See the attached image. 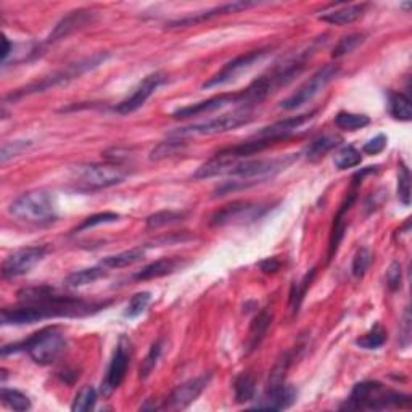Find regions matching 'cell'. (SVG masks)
Wrapping results in <instances>:
<instances>
[{"label": "cell", "instance_id": "cell-33", "mask_svg": "<svg viewBox=\"0 0 412 412\" xmlns=\"http://www.w3.org/2000/svg\"><path fill=\"white\" fill-rule=\"evenodd\" d=\"M363 161V156H361V151L353 147V145H346V147L340 149L337 151V155L333 158V164L335 168L343 171V169H350L358 166Z\"/></svg>", "mask_w": 412, "mask_h": 412}, {"label": "cell", "instance_id": "cell-46", "mask_svg": "<svg viewBox=\"0 0 412 412\" xmlns=\"http://www.w3.org/2000/svg\"><path fill=\"white\" fill-rule=\"evenodd\" d=\"M386 142H388V139H386V136L378 134L377 137H373V139H371L369 142L364 144L363 151H364L366 155H378V154H382V151L385 150Z\"/></svg>", "mask_w": 412, "mask_h": 412}, {"label": "cell", "instance_id": "cell-32", "mask_svg": "<svg viewBox=\"0 0 412 412\" xmlns=\"http://www.w3.org/2000/svg\"><path fill=\"white\" fill-rule=\"evenodd\" d=\"M335 124H337V128H340V129L354 132L358 129L366 128V126H369L371 119H369V116L358 115V113L340 111L338 115L335 116Z\"/></svg>", "mask_w": 412, "mask_h": 412}, {"label": "cell", "instance_id": "cell-2", "mask_svg": "<svg viewBox=\"0 0 412 412\" xmlns=\"http://www.w3.org/2000/svg\"><path fill=\"white\" fill-rule=\"evenodd\" d=\"M391 408H411V396L388 390L376 380H364L353 386V391L341 409L348 411H382Z\"/></svg>", "mask_w": 412, "mask_h": 412}, {"label": "cell", "instance_id": "cell-5", "mask_svg": "<svg viewBox=\"0 0 412 412\" xmlns=\"http://www.w3.org/2000/svg\"><path fill=\"white\" fill-rule=\"evenodd\" d=\"M109 56L110 55L106 54V52H99V54H95L92 56H87V59H84V60H79L78 63H71V65H68L66 68L60 69V71H56L54 74L47 76V78H44L39 82H33V84H29L26 87L16 89L15 92H11L9 95L7 100H18V99L24 97V95L44 92V91H47V89H50V87L68 84V82H71L74 79L81 78L82 74L92 71V69L99 68L100 65H104Z\"/></svg>", "mask_w": 412, "mask_h": 412}, {"label": "cell", "instance_id": "cell-21", "mask_svg": "<svg viewBox=\"0 0 412 412\" xmlns=\"http://www.w3.org/2000/svg\"><path fill=\"white\" fill-rule=\"evenodd\" d=\"M47 319L46 313L41 308L33 304H24L18 308H5L2 311V324L4 326H28Z\"/></svg>", "mask_w": 412, "mask_h": 412}, {"label": "cell", "instance_id": "cell-34", "mask_svg": "<svg viewBox=\"0 0 412 412\" xmlns=\"http://www.w3.org/2000/svg\"><path fill=\"white\" fill-rule=\"evenodd\" d=\"M385 341L386 331L380 324H376L369 332L356 340V345L363 348V350H378V348L385 345Z\"/></svg>", "mask_w": 412, "mask_h": 412}, {"label": "cell", "instance_id": "cell-47", "mask_svg": "<svg viewBox=\"0 0 412 412\" xmlns=\"http://www.w3.org/2000/svg\"><path fill=\"white\" fill-rule=\"evenodd\" d=\"M189 238H192V236H187L186 232H181V233H169V237L168 236H163L160 238H156L154 240V245H150V246H163V245H171V243H176V242H186V240Z\"/></svg>", "mask_w": 412, "mask_h": 412}, {"label": "cell", "instance_id": "cell-30", "mask_svg": "<svg viewBox=\"0 0 412 412\" xmlns=\"http://www.w3.org/2000/svg\"><path fill=\"white\" fill-rule=\"evenodd\" d=\"M390 115L398 121H411L412 109L411 100L403 92H395L390 95Z\"/></svg>", "mask_w": 412, "mask_h": 412}, {"label": "cell", "instance_id": "cell-40", "mask_svg": "<svg viewBox=\"0 0 412 412\" xmlns=\"http://www.w3.org/2000/svg\"><path fill=\"white\" fill-rule=\"evenodd\" d=\"M398 199L404 206L411 205V173L403 161L399 164L398 174Z\"/></svg>", "mask_w": 412, "mask_h": 412}, {"label": "cell", "instance_id": "cell-44", "mask_svg": "<svg viewBox=\"0 0 412 412\" xmlns=\"http://www.w3.org/2000/svg\"><path fill=\"white\" fill-rule=\"evenodd\" d=\"M371 263H372L371 250L366 248V246H363V248H359L356 255H354V259H353V266H351L353 276L356 277V278L363 277L366 274V271L369 269Z\"/></svg>", "mask_w": 412, "mask_h": 412}, {"label": "cell", "instance_id": "cell-45", "mask_svg": "<svg viewBox=\"0 0 412 412\" xmlns=\"http://www.w3.org/2000/svg\"><path fill=\"white\" fill-rule=\"evenodd\" d=\"M401 282H403V271H401V264L398 261L391 263V266L386 271V285L391 291H396L401 288Z\"/></svg>", "mask_w": 412, "mask_h": 412}, {"label": "cell", "instance_id": "cell-17", "mask_svg": "<svg viewBox=\"0 0 412 412\" xmlns=\"http://www.w3.org/2000/svg\"><path fill=\"white\" fill-rule=\"evenodd\" d=\"M255 5H258V4L256 2H243V0H240V2L224 4V5H219V7H214L211 10L200 11V14L186 16V18H182V20L171 21L168 24V28L192 26V24H199V23H203V21H208V20H211V18H216V16H221V15L237 14V11H240V10H246V9H250V7H255Z\"/></svg>", "mask_w": 412, "mask_h": 412}, {"label": "cell", "instance_id": "cell-19", "mask_svg": "<svg viewBox=\"0 0 412 412\" xmlns=\"http://www.w3.org/2000/svg\"><path fill=\"white\" fill-rule=\"evenodd\" d=\"M314 115H316V111L306 113V115L282 119V121H277L274 124L266 126V128L259 129L256 132V137L258 139H272V141L281 142L282 139H287L290 134H293V132L300 129L301 126H304L308 121H311Z\"/></svg>", "mask_w": 412, "mask_h": 412}, {"label": "cell", "instance_id": "cell-43", "mask_svg": "<svg viewBox=\"0 0 412 412\" xmlns=\"http://www.w3.org/2000/svg\"><path fill=\"white\" fill-rule=\"evenodd\" d=\"M363 42H364V34L354 33V34L346 36L343 37V39H340L337 47L333 49L332 56L333 59H340V56H343L346 54H351L353 50H356Z\"/></svg>", "mask_w": 412, "mask_h": 412}, {"label": "cell", "instance_id": "cell-10", "mask_svg": "<svg viewBox=\"0 0 412 412\" xmlns=\"http://www.w3.org/2000/svg\"><path fill=\"white\" fill-rule=\"evenodd\" d=\"M268 211V208L261 205H255L250 201H233L231 205H226L218 210L211 216V226H229V224H245L256 221Z\"/></svg>", "mask_w": 412, "mask_h": 412}, {"label": "cell", "instance_id": "cell-3", "mask_svg": "<svg viewBox=\"0 0 412 412\" xmlns=\"http://www.w3.org/2000/svg\"><path fill=\"white\" fill-rule=\"evenodd\" d=\"M66 346L65 333L60 327L50 326L44 327L39 332L31 335L21 343H15L2 348V354L7 356L10 353H26L28 356L39 366H49L59 359Z\"/></svg>", "mask_w": 412, "mask_h": 412}, {"label": "cell", "instance_id": "cell-22", "mask_svg": "<svg viewBox=\"0 0 412 412\" xmlns=\"http://www.w3.org/2000/svg\"><path fill=\"white\" fill-rule=\"evenodd\" d=\"M356 200V192H350V195L346 196L343 205L337 213V216L333 218V226H332V233H331V242H328V261L335 256L337 253L340 242L343 240L345 231H346V213L350 211L351 205Z\"/></svg>", "mask_w": 412, "mask_h": 412}, {"label": "cell", "instance_id": "cell-16", "mask_svg": "<svg viewBox=\"0 0 412 412\" xmlns=\"http://www.w3.org/2000/svg\"><path fill=\"white\" fill-rule=\"evenodd\" d=\"M296 390L293 385L288 383H276L269 385L268 391L259 403L253 406V409H264V411H282L290 408L296 401Z\"/></svg>", "mask_w": 412, "mask_h": 412}, {"label": "cell", "instance_id": "cell-9", "mask_svg": "<svg viewBox=\"0 0 412 412\" xmlns=\"http://www.w3.org/2000/svg\"><path fill=\"white\" fill-rule=\"evenodd\" d=\"M266 55H268V50H253V52L236 56V59L231 60L229 63H226L221 71L213 74L210 79L203 82L201 87L213 89V87L229 84V82L236 81L240 74L248 71V69L255 66L256 63L261 61Z\"/></svg>", "mask_w": 412, "mask_h": 412}, {"label": "cell", "instance_id": "cell-37", "mask_svg": "<svg viewBox=\"0 0 412 412\" xmlns=\"http://www.w3.org/2000/svg\"><path fill=\"white\" fill-rule=\"evenodd\" d=\"M163 340H156L154 345H151L150 348V351L147 356H145V359L142 361V364H141V369H139V377H141L142 380L145 378H149L150 377V373L154 372V369L156 367L158 364V361H160L161 358V353H163Z\"/></svg>", "mask_w": 412, "mask_h": 412}, {"label": "cell", "instance_id": "cell-24", "mask_svg": "<svg viewBox=\"0 0 412 412\" xmlns=\"http://www.w3.org/2000/svg\"><path fill=\"white\" fill-rule=\"evenodd\" d=\"M181 266L179 258H161L156 259V261L150 263L149 266H145L139 272L134 274V278L139 282L145 281H154V278H160L168 274H173V272Z\"/></svg>", "mask_w": 412, "mask_h": 412}, {"label": "cell", "instance_id": "cell-29", "mask_svg": "<svg viewBox=\"0 0 412 412\" xmlns=\"http://www.w3.org/2000/svg\"><path fill=\"white\" fill-rule=\"evenodd\" d=\"M233 393H236V401L238 404L248 403L255 398L256 393V380L251 373H240L233 383Z\"/></svg>", "mask_w": 412, "mask_h": 412}, {"label": "cell", "instance_id": "cell-41", "mask_svg": "<svg viewBox=\"0 0 412 412\" xmlns=\"http://www.w3.org/2000/svg\"><path fill=\"white\" fill-rule=\"evenodd\" d=\"M118 219H119V214H116V213H111V211L97 213V214H94V216H89L87 219L82 221V223L78 227H76L74 232H82V231L92 229V227H97V226H101V224L116 223Z\"/></svg>", "mask_w": 412, "mask_h": 412}, {"label": "cell", "instance_id": "cell-38", "mask_svg": "<svg viewBox=\"0 0 412 412\" xmlns=\"http://www.w3.org/2000/svg\"><path fill=\"white\" fill-rule=\"evenodd\" d=\"M314 276H316V269H311V272H308V274L303 277V281L300 283H295L293 287H291V291H290V309L293 313H296L298 308L301 306L303 298H304V295H306V291L309 288V285H311Z\"/></svg>", "mask_w": 412, "mask_h": 412}, {"label": "cell", "instance_id": "cell-11", "mask_svg": "<svg viewBox=\"0 0 412 412\" xmlns=\"http://www.w3.org/2000/svg\"><path fill=\"white\" fill-rule=\"evenodd\" d=\"M46 246H24V248L14 251L2 264L4 278L26 276L46 258Z\"/></svg>", "mask_w": 412, "mask_h": 412}, {"label": "cell", "instance_id": "cell-48", "mask_svg": "<svg viewBox=\"0 0 412 412\" xmlns=\"http://www.w3.org/2000/svg\"><path fill=\"white\" fill-rule=\"evenodd\" d=\"M259 268H261V271L266 272V274H274V272L281 269V261H278L277 258H269L259 264Z\"/></svg>", "mask_w": 412, "mask_h": 412}, {"label": "cell", "instance_id": "cell-35", "mask_svg": "<svg viewBox=\"0 0 412 412\" xmlns=\"http://www.w3.org/2000/svg\"><path fill=\"white\" fill-rule=\"evenodd\" d=\"M0 395H2V403L10 409L18 411V412L31 409V399L20 390L2 388V393H0Z\"/></svg>", "mask_w": 412, "mask_h": 412}, {"label": "cell", "instance_id": "cell-14", "mask_svg": "<svg viewBox=\"0 0 412 412\" xmlns=\"http://www.w3.org/2000/svg\"><path fill=\"white\" fill-rule=\"evenodd\" d=\"M129 363H131V348L123 338L116 346L115 353H113L109 371H106V376L104 378V382H101V393H104L105 396H110L111 393L123 383L126 373H128L129 369Z\"/></svg>", "mask_w": 412, "mask_h": 412}, {"label": "cell", "instance_id": "cell-42", "mask_svg": "<svg viewBox=\"0 0 412 412\" xmlns=\"http://www.w3.org/2000/svg\"><path fill=\"white\" fill-rule=\"evenodd\" d=\"M150 293L149 291H141V293H136L134 296L131 298V301L128 304V308H126L124 316L129 319H136L141 316L145 309H147L149 303H150Z\"/></svg>", "mask_w": 412, "mask_h": 412}, {"label": "cell", "instance_id": "cell-18", "mask_svg": "<svg viewBox=\"0 0 412 412\" xmlns=\"http://www.w3.org/2000/svg\"><path fill=\"white\" fill-rule=\"evenodd\" d=\"M366 7V4H335L321 11L319 20L335 26H346L359 20L364 15Z\"/></svg>", "mask_w": 412, "mask_h": 412}, {"label": "cell", "instance_id": "cell-20", "mask_svg": "<svg viewBox=\"0 0 412 412\" xmlns=\"http://www.w3.org/2000/svg\"><path fill=\"white\" fill-rule=\"evenodd\" d=\"M94 21V11L91 10H76L71 14L63 16L61 20L55 24L52 33H50L47 42H56L60 39H65L69 34H73L74 31L87 26L89 23Z\"/></svg>", "mask_w": 412, "mask_h": 412}, {"label": "cell", "instance_id": "cell-26", "mask_svg": "<svg viewBox=\"0 0 412 412\" xmlns=\"http://www.w3.org/2000/svg\"><path fill=\"white\" fill-rule=\"evenodd\" d=\"M340 144H341V137L335 134L319 136V137H316L306 149H304V156H306L309 161H318L321 160V158H324L328 151L337 149Z\"/></svg>", "mask_w": 412, "mask_h": 412}, {"label": "cell", "instance_id": "cell-39", "mask_svg": "<svg viewBox=\"0 0 412 412\" xmlns=\"http://www.w3.org/2000/svg\"><path fill=\"white\" fill-rule=\"evenodd\" d=\"M95 403H97V390H95L92 385H87L78 393V395H76L71 404V411L73 412L91 411L95 408Z\"/></svg>", "mask_w": 412, "mask_h": 412}, {"label": "cell", "instance_id": "cell-28", "mask_svg": "<svg viewBox=\"0 0 412 412\" xmlns=\"http://www.w3.org/2000/svg\"><path fill=\"white\" fill-rule=\"evenodd\" d=\"M272 322V316L269 314V311H261L259 313L255 319L251 322V327H250V337H248V351H255L256 348L261 345L263 338L266 337V333H268V328Z\"/></svg>", "mask_w": 412, "mask_h": 412}, {"label": "cell", "instance_id": "cell-8", "mask_svg": "<svg viewBox=\"0 0 412 412\" xmlns=\"http://www.w3.org/2000/svg\"><path fill=\"white\" fill-rule=\"evenodd\" d=\"M126 177H128V171L118 163H95L81 166L79 169V182L91 190L118 186Z\"/></svg>", "mask_w": 412, "mask_h": 412}, {"label": "cell", "instance_id": "cell-23", "mask_svg": "<svg viewBox=\"0 0 412 412\" xmlns=\"http://www.w3.org/2000/svg\"><path fill=\"white\" fill-rule=\"evenodd\" d=\"M278 141H272V139H255V141H248V142H242L238 145H232V147H227L224 150L218 151L219 155H223L226 158H229V160H245V158H248L255 154H259V151H263L266 149L272 147V145L277 144Z\"/></svg>", "mask_w": 412, "mask_h": 412}, {"label": "cell", "instance_id": "cell-12", "mask_svg": "<svg viewBox=\"0 0 412 412\" xmlns=\"http://www.w3.org/2000/svg\"><path fill=\"white\" fill-rule=\"evenodd\" d=\"M166 74L160 71L149 74L147 78H144L139 82V86L134 89V92H132L129 97L119 101L115 109H113V111L118 113V115H129V113L137 111L141 106L145 105V101L155 94L156 89L166 82Z\"/></svg>", "mask_w": 412, "mask_h": 412}, {"label": "cell", "instance_id": "cell-15", "mask_svg": "<svg viewBox=\"0 0 412 412\" xmlns=\"http://www.w3.org/2000/svg\"><path fill=\"white\" fill-rule=\"evenodd\" d=\"M211 376H200L196 378L189 380V382L182 383L177 386V388L171 393L164 408L166 409H186L187 406L192 404L196 398H199L203 390L206 388L208 383H210Z\"/></svg>", "mask_w": 412, "mask_h": 412}, {"label": "cell", "instance_id": "cell-31", "mask_svg": "<svg viewBox=\"0 0 412 412\" xmlns=\"http://www.w3.org/2000/svg\"><path fill=\"white\" fill-rule=\"evenodd\" d=\"M184 219H186V213L166 210V211H158L155 214H151V216H149L147 221H145V224H147V229L155 231V229H161V227H166L171 224H177Z\"/></svg>", "mask_w": 412, "mask_h": 412}, {"label": "cell", "instance_id": "cell-13", "mask_svg": "<svg viewBox=\"0 0 412 412\" xmlns=\"http://www.w3.org/2000/svg\"><path fill=\"white\" fill-rule=\"evenodd\" d=\"M233 104H240L250 109L246 105V95L245 91H240L236 94H221V95H214V97L199 101V104L189 105V106H182V109H177L173 115L174 119H181V118H192V116H199V115H205V113H211L216 111L219 109H224L227 105H233Z\"/></svg>", "mask_w": 412, "mask_h": 412}, {"label": "cell", "instance_id": "cell-49", "mask_svg": "<svg viewBox=\"0 0 412 412\" xmlns=\"http://www.w3.org/2000/svg\"><path fill=\"white\" fill-rule=\"evenodd\" d=\"M14 49H15L14 44H10V41L7 39V37H4V49H2V61H4V63L7 61L9 55H10L11 52H14Z\"/></svg>", "mask_w": 412, "mask_h": 412}, {"label": "cell", "instance_id": "cell-6", "mask_svg": "<svg viewBox=\"0 0 412 412\" xmlns=\"http://www.w3.org/2000/svg\"><path fill=\"white\" fill-rule=\"evenodd\" d=\"M255 119V113L250 109H240L237 111L227 113V115H221L218 118H213L210 121L205 123H196L192 126H186L174 132H171V137H190V136H216L223 134L227 131H233L251 123Z\"/></svg>", "mask_w": 412, "mask_h": 412}, {"label": "cell", "instance_id": "cell-1", "mask_svg": "<svg viewBox=\"0 0 412 412\" xmlns=\"http://www.w3.org/2000/svg\"><path fill=\"white\" fill-rule=\"evenodd\" d=\"M20 301L41 308L49 318H82L100 311L109 306V303H87L79 298L60 295L50 287H29L23 288L18 293Z\"/></svg>", "mask_w": 412, "mask_h": 412}, {"label": "cell", "instance_id": "cell-25", "mask_svg": "<svg viewBox=\"0 0 412 412\" xmlns=\"http://www.w3.org/2000/svg\"><path fill=\"white\" fill-rule=\"evenodd\" d=\"M145 251H147V246H137V248H131L121 253H116V255L106 256L101 259L100 266H104L106 269H123L128 268V266L136 264L139 261H142L145 258Z\"/></svg>", "mask_w": 412, "mask_h": 412}, {"label": "cell", "instance_id": "cell-7", "mask_svg": "<svg viewBox=\"0 0 412 412\" xmlns=\"http://www.w3.org/2000/svg\"><path fill=\"white\" fill-rule=\"evenodd\" d=\"M340 73V66L328 63V65L322 66L318 73H314L304 84L298 89L295 94H291L290 97L285 99L281 104V109L283 110H296L303 106L308 101H311L316 95L331 84V82L337 78Z\"/></svg>", "mask_w": 412, "mask_h": 412}, {"label": "cell", "instance_id": "cell-36", "mask_svg": "<svg viewBox=\"0 0 412 412\" xmlns=\"http://www.w3.org/2000/svg\"><path fill=\"white\" fill-rule=\"evenodd\" d=\"M184 147H186V142L182 141V137L169 139V141H164L161 144H158L156 147L151 150L150 160H154V161L164 160V158L176 155L177 151H181Z\"/></svg>", "mask_w": 412, "mask_h": 412}, {"label": "cell", "instance_id": "cell-4", "mask_svg": "<svg viewBox=\"0 0 412 412\" xmlns=\"http://www.w3.org/2000/svg\"><path fill=\"white\" fill-rule=\"evenodd\" d=\"M9 211L16 219L34 226L52 224L59 218L54 196L46 190H31L20 195L11 201Z\"/></svg>", "mask_w": 412, "mask_h": 412}, {"label": "cell", "instance_id": "cell-27", "mask_svg": "<svg viewBox=\"0 0 412 412\" xmlns=\"http://www.w3.org/2000/svg\"><path fill=\"white\" fill-rule=\"evenodd\" d=\"M105 269L106 268H104V266H97V268H87V269L71 272L65 281L66 287L79 288V287H84V285L97 282L99 278H104L106 276Z\"/></svg>", "mask_w": 412, "mask_h": 412}]
</instances>
